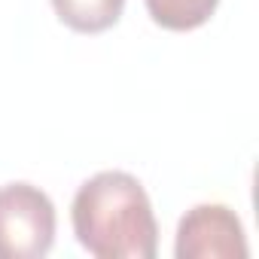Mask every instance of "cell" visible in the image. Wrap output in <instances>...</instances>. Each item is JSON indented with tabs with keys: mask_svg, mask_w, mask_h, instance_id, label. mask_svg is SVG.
<instances>
[{
	"mask_svg": "<svg viewBox=\"0 0 259 259\" xmlns=\"http://www.w3.org/2000/svg\"><path fill=\"white\" fill-rule=\"evenodd\" d=\"M55 16L76 34H101L110 31L122 10L125 0H52Z\"/></svg>",
	"mask_w": 259,
	"mask_h": 259,
	"instance_id": "obj_4",
	"label": "cell"
},
{
	"mask_svg": "<svg viewBox=\"0 0 259 259\" xmlns=\"http://www.w3.org/2000/svg\"><path fill=\"white\" fill-rule=\"evenodd\" d=\"M177 259H244V226L226 204H195L177 226Z\"/></svg>",
	"mask_w": 259,
	"mask_h": 259,
	"instance_id": "obj_3",
	"label": "cell"
},
{
	"mask_svg": "<svg viewBox=\"0 0 259 259\" xmlns=\"http://www.w3.org/2000/svg\"><path fill=\"white\" fill-rule=\"evenodd\" d=\"M73 235L98 259H153L159 250V223L147 189L125 171L89 177L70 207Z\"/></svg>",
	"mask_w": 259,
	"mask_h": 259,
	"instance_id": "obj_1",
	"label": "cell"
},
{
	"mask_svg": "<svg viewBox=\"0 0 259 259\" xmlns=\"http://www.w3.org/2000/svg\"><path fill=\"white\" fill-rule=\"evenodd\" d=\"M220 0H147L150 19L165 31H195L213 13Z\"/></svg>",
	"mask_w": 259,
	"mask_h": 259,
	"instance_id": "obj_5",
	"label": "cell"
},
{
	"mask_svg": "<svg viewBox=\"0 0 259 259\" xmlns=\"http://www.w3.org/2000/svg\"><path fill=\"white\" fill-rule=\"evenodd\" d=\"M55 244V204L31 183L0 186V259H40Z\"/></svg>",
	"mask_w": 259,
	"mask_h": 259,
	"instance_id": "obj_2",
	"label": "cell"
}]
</instances>
